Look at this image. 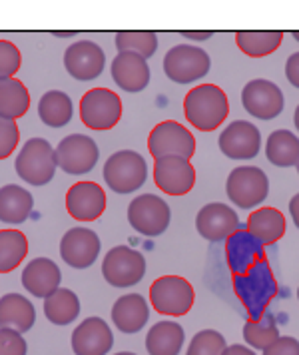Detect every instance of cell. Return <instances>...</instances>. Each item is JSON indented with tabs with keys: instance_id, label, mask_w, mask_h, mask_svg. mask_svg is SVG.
I'll use <instances>...</instances> for the list:
<instances>
[{
	"instance_id": "obj_1",
	"label": "cell",
	"mask_w": 299,
	"mask_h": 355,
	"mask_svg": "<svg viewBox=\"0 0 299 355\" xmlns=\"http://www.w3.org/2000/svg\"><path fill=\"white\" fill-rule=\"evenodd\" d=\"M184 116L200 132H214L230 116V100L216 84H198L184 98Z\"/></svg>"
},
{
	"instance_id": "obj_2",
	"label": "cell",
	"mask_w": 299,
	"mask_h": 355,
	"mask_svg": "<svg viewBox=\"0 0 299 355\" xmlns=\"http://www.w3.org/2000/svg\"><path fill=\"white\" fill-rule=\"evenodd\" d=\"M16 174L32 186H46L56 174V150L44 138H31L20 148L15 162Z\"/></svg>"
},
{
	"instance_id": "obj_3",
	"label": "cell",
	"mask_w": 299,
	"mask_h": 355,
	"mask_svg": "<svg viewBox=\"0 0 299 355\" xmlns=\"http://www.w3.org/2000/svg\"><path fill=\"white\" fill-rule=\"evenodd\" d=\"M148 180V164L142 154L134 150L114 152L104 164V182L116 194H132Z\"/></svg>"
},
{
	"instance_id": "obj_4",
	"label": "cell",
	"mask_w": 299,
	"mask_h": 355,
	"mask_svg": "<svg viewBox=\"0 0 299 355\" xmlns=\"http://www.w3.org/2000/svg\"><path fill=\"white\" fill-rule=\"evenodd\" d=\"M196 302V291L182 275H160L150 286V304L160 315L182 318Z\"/></svg>"
},
{
	"instance_id": "obj_5",
	"label": "cell",
	"mask_w": 299,
	"mask_h": 355,
	"mask_svg": "<svg viewBox=\"0 0 299 355\" xmlns=\"http://www.w3.org/2000/svg\"><path fill=\"white\" fill-rule=\"evenodd\" d=\"M225 194L237 208L253 210L268 198V174L257 166H237L225 180Z\"/></svg>"
},
{
	"instance_id": "obj_6",
	"label": "cell",
	"mask_w": 299,
	"mask_h": 355,
	"mask_svg": "<svg viewBox=\"0 0 299 355\" xmlns=\"http://www.w3.org/2000/svg\"><path fill=\"white\" fill-rule=\"evenodd\" d=\"M122 118V98L110 88H92L80 100V120L86 128L106 132Z\"/></svg>"
},
{
	"instance_id": "obj_7",
	"label": "cell",
	"mask_w": 299,
	"mask_h": 355,
	"mask_svg": "<svg viewBox=\"0 0 299 355\" xmlns=\"http://www.w3.org/2000/svg\"><path fill=\"white\" fill-rule=\"evenodd\" d=\"M102 275L112 288L126 290L142 282L146 275V259L130 245H116L104 256Z\"/></svg>"
},
{
	"instance_id": "obj_8",
	"label": "cell",
	"mask_w": 299,
	"mask_h": 355,
	"mask_svg": "<svg viewBox=\"0 0 299 355\" xmlns=\"http://www.w3.org/2000/svg\"><path fill=\"white\" fill-rule=\"evenodd\" d=\"M148 150L152 158H166V156H180L191 160L196 154V138L186 126L176 120H164L156 124L148 136Z\"/></svg>"
},
{
	"instance_id": "obj_9",
	"label": "cell",
	"mask_w": 299,
	"mask_h": 355,
	"mask_svg": "<svg viewBox=\"0 0 299 355\" xmlns=\"http://www.w3.org/2000/svg\"><path fill=\"white\" fill-rule=\"evenodd\" d=\"M172 220V211L170 206L166 204V200H162L160 196L142 194L136 196L130 206H128V222L138 234L148 236V238H156L162 236Z\"/></svg>"
},
{
	"instance_id": "obj_10",
	"label": "cell",
	"mask_w": 299,
	"mask_h": 355,
	"mask_svg": "<svg viewBox=\"0 0 299 355\" xmlns=\"http://www.w3.org/2000/svg\"><path fill=\"white\" fill-rule=\"evenodd\" d=\"M207 52L191 44H178L164 56V72L176 84H194L210 72Z\"/></svg>"
},
{
	"instance_id": "obj_11",
	"label": "cell",
	"mask_w": 299,
	"mask_h": 355,
	"mask_svg": "<svg viewBox=\"0 0 299 355\" xmlns=\"http://www.w3.org/2000/svg\"><path fill=\"white\" fill-rule=\"evenodd\" d=\"M100 158L98 144L86 134H70L56 146V164L66 174H88Z\"/></svg>"
},
{
	"instance_id": "obj_12",
	"label": "cell",
	"mask_w": 299,
	"mask_h": 355,
	"mask_svg": "<svg viewBox=\"0 0 299 355\" xmlns=\"http://www.w3.org/2000/svg\"><path fill=\"white\" fill-rule=\"evenodd\" d=\"M241 104L246 112L257 120H273L284 112L285 98L275 82L255 78L241 90Z\"/></svg>"
},
{
	"instance_id": "obj_13",
	"label": "cell",
	"mask_w": 299,
	"mask_h": 355,
	"mask_svg": "<svg viewBox=\"0 0 299 355\" xmlns=\"http://www.w3.org/2000/svg\"><path fill=\"white\" fill-rule=\"evenodd\" d=\"M154 184L168 196H186L196 186V168L180 156H166L154 160Z\"/></svg>"
},
{
	"instance_id": "obj_14",
	"label": "cell",
	"mask_w": 299,
	"mask_h": 355,
	"mask_svg": "<svg viewBox=\"0 0 299 355\" xmlns=\"http://www.w3.org/2000/svg\"><path fill=\"white\" fill-rule=\"evenodd\" d=\"M106 210V192L100 184L80 180L66 192V211L76 222H96Z\"/></svg>"
},
{
	"instance_id": "obj_15",
	"label": "cell",
	"mask_w": 299,
	"mask_h": 355,
	"mask_svg": "<svg viewBox=\"0 0 299 355\" xmlns=\"http://www.w3.org/2000/svg\"><path fill=\"white\" fill-rule=\"evenodd\" d=\"M106 66V54L92 40H80L64 52L66 72L80 82L96 80Z\"/></svg>"
},
{
	"instance_id": "obj_16",
	"label": "cell",
	"mask_w": 299,
	"mask_h": 355,
	"mask_svg": "<svg viewBox=\"0 0 299 355\" xmlns=\"http://www.w3.org/2000/svg\"><path fill=\"white\" fill-rule=\"evenodd\" d=\"M100 238L90 227H70L60 240V256L74 270H86L100 256Z\"/></svg>"
},
{
	"instance_id": "obj_17",
	"label": "cell",
	"mask_w": 299,
	"mask_h": 355,
	"mask_svg": "<svg viewBox=\"0 0 299 355\" xmlns=\"http://www.w3.org/2000/svg\"><path fill=\"white\" fill-rule=\"evenodd\" d=\"M218 146L230 160H252L259 154L262 132L252 122L236 120L221 132Z\"/></svg>"
},
{
	"instance_id": "obj_18",
	"label": "cell",
	"mask_w": 299,
	"mask_h": 355,
	"mask_svg": "<svg viewBox=\"0 0 299 355\" xmlns=\"http://www.w3.org/2000/svg\"><path fill=\"white\" fill-rule=\"evenodd\" d=\"M239 227L237 211H234L228 204L212 202L204 206L196 216V230L207 242H223Z\"/></svg>"
},
{
	"instance_id": "obj_19",
	"label": "cell",
	"mask_w": 299,
	"mask_h": 355,
	"mask_svg": "<svg viewBox=\"0 0 299 355\" xmlns=\"http://www.w3.org/2000/svg\"><path fill=\"white\" fill-rule=\"evenodd\" d=\"M74 355H106L114 345L110 325L102 318H86L72 331Z\"/></svg>"
},
{
	"instance_id": "obj_20",
	"label": "cell",
	"mask_w": 299,
	"mask_h": 355,
	"mask_svg": "<svg viewBox=\"0 0 299 355\" xmlns=\"http://www.w3.org/2000/svg\"><path fill=\"white\" fill-rule=\"evenodd\" d=\"M22 288L31 291L34 297L46 300L54 291L60 288L62 272L50 258H36L26 263L20 275Z\"/></svg>"
},
{
	"instance_id": "obj_21",
	"label": "cell",
	"mask_w": 299,
	"mask_h": 355,
	"mask_svg": "<svg viewBox=\"0 0 299 355\" xmlns=\"http://www.w3.org/2000/svg\"><path fill=\"white\" fill-rule=\"evenodd\" d=\"M112 78L124 92H142L150 84V66L148 60L134 52H118L112 60Z\"/></svg>"
},
{
	"instance_id": "obj_22",
	"label": "cell",
	"mask_w": 299,
	"mask_h": 355,
	"mask_svg": "<svg viewBox=\"0 0 299 355\" xmlns=\"http://www.w3.org/2000/svg\"><path fill=\"white\" fill-rule=\"evenodd\" d=\"M150 320V307L140 293H126L112 307V323L122 334H138Z\"/></svg>"
},
{
	"instance_id": "obj_23",
	"label": "cell",
	"mask_w": 299,
	"mask_h": 355,
	"mask_svg": "<svg viewBox=\"0 0 299 355\" xmlns=\"http://www.w3.org/2000/svg\"><path fill=\"white\" fill-rule=\"evenodd\" d=\"M285 216L277 208L262 206L250 214L248 218V232L255 242L262 245L277 243L285 236Z\"/></svg>"
},
{
	"instance_id": "obj_24",
	"label": "cell",
	"mask_w": 299,
	"mask_h": 355,
	"mask_svg": "<svg viewBox=\"0 0 299 355\" xmlns=\"http://www.w3.org/2000/svg\"><path fill=\"white\" fill-rule=\"evenodd\" d=\"M34 198L18 184H6L0 188V222L18 226L31 218Z\"/></svg>"
},
{
	"instance_id": "obj_25",
	"label": "cell",
	"mask_w": 299,
	"mask_h": 355,
	"mask_svg": "<svg viewBox=\"0 0 299 355\" xmlns=\"http://www.w3.org/2000/svg\"><path fill=\"white\" fill-rule=\"evenodd\" d=\"M36 323V309L20 293H6L0 297V327H10L20 334L31 331Z\"/></svg>"
},
{
	"instance_id": "obj_26",
	"label": "cell",
	"mask_w": 299,
	"mask_h": 355,
	"mask_svg": "<svg viewBox=\"0 0 299 355\" xmlns=\"http://www.w3.org/2000/svg\"><path fill=\"white\" fill-rule=\"evenodd\" d=\"M186 331L180 323L157 322L146 336V352L150 355H180Z\"/></svg>"
},
{
	"instance_id": "obj_27",
	"label": "cell",
	"mask_w": 299,
	"mask_h": 355,
	"mask_svg": "<svg viewBox=\"0 0 299 355\" xmlns=\"http://www.w3.org/2000/svg\"><path fill=\"white\" fill-rule=\"evenodd\" d=\"M269 164L277 168H291L299 164V138L291 130H273L266 142Z\"/></svg>"
},
{
	"instance_id": "obj_28",
	"label": "cell",
	"mask_w": 299,
	"mask_h": 355,
	"mask_svg": "<svg viewBox=\"0 0 299 355\" xmlns=\"http://www.w3.org/2000/svg\"><path fill=\"white\" fill-rule=\"evenodd\" d=\"M285 34L282 31H239L236 44L250 58H264L282 46Z\"/></svg>"
},
{
	"instance_id": "obj_29",
	"label": "cell",
	"mask_w": 299,
	"mask_h": 355,
	"mask_svg": "<svg viewBox=\"0 0 299 355\" xmlns=\"http://www.w3.org/2000/svg\"><path fill=\"white\" fill-rule=\"evenodd\" d=\"M31 108V92L18 78L0 80V118L18 120Z\"/></svg>"
},
{
	"instance_id": "obj_30",
	"label": "cell",
	"mask_w": 299,
	"mask_h": 355,
	"mask_svg": "<svg viewBox=\"0 0 299 355\" xmlns=\"http://www.w3.org/2000/svg\"><path fill=\"white\" fill-rule=\"evenodd\" d=\"M38 116L50 128H62L74 116L72 100L62 90H50L38 102Z\"/></svg>"
},
{
	"instance_id": "obj_31",
	"label": "cell",
	"mask_w": 299,
	"mask_h": 355,
	"mask_svg": "<svg viewBox=\"0 0 299 355\" xmlns=\"http://www.w3.org/2000/svg\"><path fill=\"white\" fill-rule=\"evenodd\" d=\"M44 315L54 325H68L80 315L78 295L70 288H58L44 300Z\"/></svg>"
},
{
	"instance_id": "obj_32",
	"label": "cell",
	"mask_w": 299,
	"mask_h": 355,
	"mask_svg": "<svg viewBox=\"0 0 299 355\" xmlns=\"http://www.w3.org/2000/svg\"><path fill=\"white\" fill-rule=\"evenodd\" d=\"M28 256V238L20 230H0V274H10Z\"/></svg>"
},
{
	"instance_id": "obj_33",
	"label": "cell",
	"mask_w": 299,
	"mask_h": 355,
	"mask_svg": "<svg viewBox=\"0 0 299 355\" xmlns=\"http://www.w3.org/2000/svg\"><path fill=\"white\" fill-rule=\"evenodd\" d=\"M118 52H134L142 58H152L157 50V36L150 31H120L116 34Z\"/></svg>"
},
{
	"instance_id": "obj_34",
	"label": "cell",
	"mask_w": 299,
	"mask_h": 355,
	"mask_svg": "<svg viewBox=\"0 0 299 355\" xmlns=\"http://www.w3.org/2000/svg\"><path fill=\"white\" fill-rule=\"evenodd\" d=\"M225 347H228V343L220 331L202 329L191 338L186 355H221Z\"/></svg>"
},
{
	"instance_id": "obj_35",
	"label": "cell",
	"mask_w": 299,
	"mask_h": 355,
	"mask_svg": "<svg viewBox=\"0 0 299 355\" xmlns=\"http://www.w3.org/2000/svg\"><path fill=\"white\" fill-rule=\"evenodd\" d=\"M277 338H280V329H277V325H273L271 322L262 323L250 320L244 325V339L253 349H262L264 352Z\"/></svg>"
},
{
	"instance_id": "obj_36",
	"label": "cell",
	"mask_w": 299,
	"mask_h": 355,
	"mask_svg": "<svg viewBox=\"0 0 299 355\" xmlns=\"http://www.w3.org/2000/svg\"><path fill=\"white\" fill-rule=\"evenodd\" d=\"M22 66V54L10 40L0 38V80L2 78H15V74Z\"/></svg>"
},
{
	"instance_id": "obj_37",
	"label": "cell",
	"mask_w": 299,
	"mask_h": 355,
	"mask_svg": "<svg viewBox=\"0 0 299 355\" xmlns=\"http://www.w3.org/2000/svg\"><path fill=\"white\" fill-rule=\"evenodd\" d=\"M20 142V130L16 120L0 118V160H6Z\"/></svg>"
},
{
	"instance_id": "obj_38",
	"label": "cell",
	"mask_w": 299,
	"mask_h": 355,
	"mask_svg": "<svg viewBox=\"0 0 299 355\" xmlns=\"http://www.w3.org/2000/svg\"><path fill=\"white\" fill-rule=\"evenodd\" d=\"M28 345L20 331L0 327V355H26Z\"/></svg>"
},
{
	"instance_id": "obj_39",
	"label": "cell",
	"mask_w": 299,
	"mask_h": 355,
	"mask_svg": "<svg viewBox=\"0 0 299 355\" xmlns=\"http://www.w3.org/2000/svg\"><path fill=\"white\" fill-rule=\"evenodd\" d=\"M264 355H299V339L291 336H285V338L280 336L264 349Z\"/></svg>"
},
{
	"instance_id": "obj_40",
	"label": "cell",
	"mask_w": 299,
	"mask_h": 355,
	"mask_svg": "<svg viewBox=\"0 0 299 355\" xmlns=\"http://www.w3.org/2000/svg\"><path fill=\"white\" fill-rule=\"evenodd\" d=\"M285 76L291 86L299 88V52H293L285 62Z\"/></svg>"
},
{
	"instance_id": "obj_41",
	"label": "cell",
	"mask_w": 299,
	"mask_h": 355,
	"mask_svg": "<svg viewBox=\"0 0 299 355\" xmlns=\"http://www.w3.org/2000/svg\"><path fill=\"white\" fill-rule=\"evenodd\" d=\"M221 355H255V352L246 347V345H241V343H234V345H228Z\"/></svg>"
},
{
	"instance_id": "obj_42",
	"label": "cell",
	"mask_w": 299,
	"mask_h": 355,
	"mask_svg": "<svg viewBox=\"0 0 299 355\" xmlns=\"http://www.w3.org/2000/svg\"><path fill=\"white\" fill-rule=\"evenodd\" d=\"M289 214H291V220L299 230V192L291 200H289Z\"/></svg>"
},
{
	"instance_id": "obj_43",
	"label": "cell",
	"mask_w": 299,
	"mask_h": 355,
	"mask_svg": "<svg viewBox=\"0 0 299 355\" xmlns=\"http://www.w3.org/2000/svg\"><path fill=\"white\" fill-rule=\"evenodd\" d=\"M182 36H186L189 40H207L210 36H214L212 31H184Z\"/></svg>"
},
{
	"instance_id": "obj_44",
	"label": "cell",
	"mask_w": 299,
	"mask_h": 355,
	"mask_svg": "<svg viewBox=\"0 0 299 355\" xmlns=\"http://www.w3.org/2000/svg\"><path fill=\"white\" fill-rule=\"evenodd\" d=\"M293 122H296V128H298L299 132V106L296 108V112H293Z\"/></svg>"
},
{
	"instance_id": "obj_45",
	"label": "cell",
	"mask_w": 299,
	"mask_h": 355,
	"mask_svg": "<svg viewBox=\"0 0 299 355\" xmlns=\"http://www.w3.org/2000/svg\"><path fill=\"white\" fill-rule=\"evenodd\" d=\"M54 36H58V38H66V36H76V33H54Z\"/></svg>"
},
{
	"instance_id": "obj_46",
	"label": "cell",
	"mask_w": 299,
	"mask_h": 355,
	"mask_svg": "<svg viewBox=\"0 0 299 355\" xmlns=\"http://www.w3.org/2000/svg\"><path fill=\"white\" fill-rule=\"evenodd\" d=\"M291 36H293V38H296V40L299 42V31H293V33H291Z\"/></svg>"
},
{
	"instance_id": "obj_47",
	"label": "cell",
	"mask_w": 299,
	"mask_h": 355,
	"mask_svg": "<svg viewBox=\"0 0 299 355\" xmlns=\"http://www.w3.org/2000/svg\"><path fill=\"white\" fill-rule=\"evenodd\" d=\"M116 355H138V354H132V352H120V354Z\"/></svg>"
},
{
	"instance_id": "obj_48",
	"label": "cell",
	"mask_w": 299,
	"mask_h": 355,
	"mask_svg": "<svg viewBox=\"0 0 299 355\" xmlns=\"http://www.w3.org/2000/svg\"><path fill=\"white\" fill-rule=\"evenodd\" d=\"M298 300H299V288H298Z\"/></svg>"
},
{
	"instance_id": "obj_49",
	"label": "cell",
	"mask_w": 299,
	"mask_h": 355,
	"mask_svg": "<svg viewBox=\"0 0 299 355\" xmlns=\"http://www.w3.org/2000/svg\"><path fill=\"white\" fill-rule=\"evenodd\" d=\"M298 174H299V164H298Z\"/></svg>"
}]
</instances>
